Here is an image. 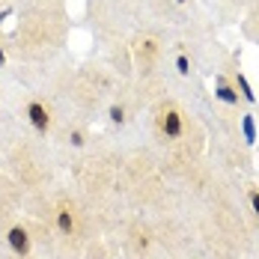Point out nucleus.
Wrapping results in <instances>:
<instances>
[{"instance_id": "1", "label": "nucleus", "mask_w": 259, "mask_h": 259, "mask_svg": "<svg viewBox=\"0 0 259 259\" xmlns=\"http://www.w3.org/2000/svg\"><path fill=\"white\" fill-rule=\"evenodd\" d=\"M158 125H161V131H164L167 137H182V131H185L182 113L176 110V107H167V110H161V119H158Z\"/></svg>"}, {"instance_id": "2", "label": "nucleus", "mask_w": 259, "mask_h": 259, "mask_svg": "<svg viewBox=\"0 0 259 259\" xmlns=\"http://www.w3.org/2000/svg\"><path fill=\"white\" fill-rule=\"evenodd\" d=\"M6 238H9V247H12L18 256H27V253H30V235H27L24 227H12Z\"/></svg>"}, {"instance_id": "3", "label": "nucleus", "mask_w": 259, "mask_h": 259, "mask_svg": "<svg viewBox=\"0 0 259 259\" xmlns=\"http://www.w3.org/2000/svg\"><path fill=\"white\" fill-rule=\"evenodd\" d=\"M27 116H30V122H33V128H36V131H48V125H51L48 110H45L39 102H30V104H27Z\"/></svg>"}, {"instance_id": "4", "label": "nucleus", "mask_w": 259, "mask_h": 259, "mask_svg": "<svg viewBox=\"0 0 259 259\" xmlns=\"http://www.w3.org/2000/svg\"><path fill=\"white\" fill-rule=\"evenodd\" d=\"M214 96H218L221 102H227V104H238V93H235L224 78H218V90H214Z\"/></svg>"}, {"instance_id": "5", "label": "nucleus", "mask_w": 259, "mask_h": 259, "mask_svg": "<svg viewBox=\"0 0 259 259\" xmlns=\"http://www.w3.org/2000/svg\"><path fill=\"white\" fill-rule=\"evenodd\" d=\"M57 227H60V233H72V230H75V214H72V208H60V211H57Z\"/></svg>"}, {"instance_id": "6", "label": "nucleus", "mask_w": 259, "mask_h": 259, "mask_svg": "<svg viewBox=\"0 0 259 259\" xmlns=\"http://www.w3.org/2000/svg\"><path fill=\"white\" fill-rule=\"evenodd\" d=\"M235 80H238V90H241V96H244L247 102H256V93H253V87L247 83V78H244V75H238Z\"/></svg>"}, {"instance_id": "7", "label": "nucleus", "mask_w": 259, "mask_h": 259, "mask_svg": "<svg viewBox=\"0 0 259 259\" xmlns=\"http://www.w3.org/2000/svg\"><path fill=\"white\" fill-rule=\"evenodd\" d=\"M244 137H247V143H253V140H256V125H253V116H244Z\"/></svg>"}, {"instance_id": "8", "label": "nucleus", "mask_w": 259, "mask_h": 259, "mask_svg": "<svg viewBox=\"0 0 259 259\" xmlns=\"http://www.w3.org/2000/svg\"><path fill=\"white\" fill-rule=\"evenodd\" d=\"M110 119H113V122H122V119H125V110L113 104V107H110Z\"/></svg>"}, {"instance_id": "9", "label": "nucleus", "mask_w": 259, "mask_h": 259, "mask_svg": "<svg viewBox=\"0 0 259 259\" xmlns=\"http://www.w3.org/2000/svg\"><path fill=\"white\" fill-rule=\"evenodd\" d=\"M176 69H179L182 75H188V72H191V69H188V57H179V60H176Z\"/></svg>"}, {"instance_id": "10", "label": "nucleus", "mask_w": 259, "mask_h": 259, "mask_svg": "<svg viewBox=\"0 0 259 259\" xmlns=\"http://www.w3.org/2000/svg\"><path fill=\"white\" fill-rule=\"evenodd\" d=\"M250 203H253V211H256V218H259V191L250 194Z\"/></svg>"}, {"instance_id": "11", "label": "nucleus", "mask_w": 259, "mask_h": 259, "mask_svg": "<svg viewBox=\"0 0 259 259\" xmlns=\"http://www.w3.org/2000/svg\"><path fill=\"white\" fill-rule=\"evenodd\" d=\"M72 143H75V146H83V134H80V131L72 134Z\"/></svg>"}, {"instance_id": "12", "label": "nucleus", "mask_w": 259, "mask_h": 259, "mask_svg": "<svg viewBox=\"0 0 259 259\" xmlns=\"http://www.w3.org/2000/svg\"><path fill=\"white\" fill-rule=\"evenodd\" d=\"M3 63H6V54L0 51V66H3Z\"/></svg>"}, {"instance_id": "13", "label": "nucleus", "mask_w": 259, "mask_h": 259, "mask_svg": "<svg viewBox=\"0 0 259 259\" xmlns=\"http://www.w3.org/2000/svg\"><path fill=\"white\" fill-rule=\"evenodd\" d=\"M176 3H185V0H176Z\"/></svg>"}]
</instances>
